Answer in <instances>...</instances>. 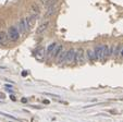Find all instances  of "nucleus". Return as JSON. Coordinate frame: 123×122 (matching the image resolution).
<instances>
[{"label":"nucleus","instance_id":"obj_1","mask_svg":"<svg viewBox=\"0 0 123 122\" xmlns=\"http://www.w3.org/2000/svg\"><path fill=\"white\" fill-rule=\"evenodd\" d=\"M8 36H9V39L12 42H18L20 38V30H18L15 26H11L8 30Z\"/></svg>","mask_w":123,"mask_h":122},{"label":"nucleus","instance_id":"obj_2","mask_svg":"<svg viewBox=\"0 0 123 122\" xmlns=\"http://www.w3.org/2000/svg\"><path fill=\"white\" fill-rule=\"evenodd\" d=\"M74 62L76 64H83L85 62V51L83 48H78L77 50H75V59Z\"/></svg>","mask_w":123,"mask_h":122},{"label":"nucleus","instance_id":"obj_3","mask_svg":"<svg viewBox=\"0 0 123 122\" xmlns=\"http://www.w3.org/2000/svg\"><path fill=\"white\" fill-rule=\"evenodd\" d=\"M49 24H50V21L49 20H47V21H45L44 23H41L39 26L37 27V30H36V34L37 35H41V34H44L47 30V28H48V26H49Z\"/></svg>","mask_w":123,"mask_h":122},{"label":"nucleus","instance_id":"obj_4","mask_svg":"<svg viewBox=\"0 0 123 122\" xmlns=\"http://www.w3.org/2000/svg\"><path fill=\"white\" fill-rule=\"evenodd\" d=\"M74 59H75V50L73 48L68 50V54H66V58H65V63L66 64H71L72 62H74Z\"/></svg>","mask_w":123,"mask_h":122},{"label":"nucleus","instance_id":"obj_5","mask_svg":"<svg viewBox=\"0 0 123 122\" xmlns=\"http://www.w3.org/2000/svg\"><path fill=\"white\" fill-rule=\"evenodd\" d=\"M56 12V3H50L49 6H47L45 13V19H49L51 15H53V13Z\"/></svg>","mask_w":123,"mask_h":122},{"label":"nucleus","instance_id":"obj_6","mask_svg":"<svg viewBox=\"0 0 123 122\" xmlns=\"http://www.w3.org/2000/svg\"><path fill=\"white\" fill-rule=\"evenodd\" d=\"M102 47L101 45L96 46L94 49V55H95V60H102Z\"/></svg>","mask_w":123,"mask_h":122},{"label":"nucleus","instance_id":"obj_7","mask_svg":"<svg viewBox=\"0 0 123 122\" xmlns=\"http://www.w3.org/2000/svg\"><path fill=\"white\" fill-rule=\"evenodd\" d=\"M19 28H20V33L24 34L25 32L29 30V27H27V24H26L25 19H21L19 22Z\"/></svg>","mask_w":123,"mask_h":122},{"label":"nucleus","instance_id":"obj_8","mask_svg":"<svg viewBox=\"0 0 123 122\" xmlns=\"http://www.w3.org/2000/svg\"><path fill=\"white\" fill-rule=\"evenodd\" d=\"M8 39H9L8 34H6L5 32H0V45L6 46L8 44Z\"/></svg>","mask_w":123,"mask_h":122},{"label":"nucleus","instance_id":"obj_9","mask_svg":"<svg viewBox=\"0 0 123 122\" xmlns=\"http://www.w3.org/2000/svg\"><path fill=\"white\" fill-rule=\"evenodd\" d=\"M66 54H68V50H62V51L60 52L59 56L57 57V59H58V63H59V64H61V63H63V62H65Z\"/></svg>","mask_w":123,"mask_h":122},{"label":"nucleus","instance_id":"obj_10","mask_svg":"<svg viewBox=\"0 0 123 122\" xmlns=\"http://www.w3.org/2000/svg\"><path fill=\"white\" fill-rule=\"evenodd\" d=\"M108 57H110V46L106 45L102 47V60H106Z\"/></svg>","mask_w":123,"mask_h":122},{"label":"nucleus","instance_id":"obj_11","mask_svg":"<svg viewBox=\"0 0 123 122\" xmlns=\"http://www.w3.org/2000/svg\"><path fill=\"white\" fill-rule=\"evenodd\" d=\"M25 21H26V24H27V27H29V30L34 26V23H35L36 20L31 15V17H26L25 18Z\"/></svg>","mask_w":123,"mask_h":122},{"label":"nucleus","instance_id":"obj_12","mask_svg":"<svg viewBox=\"0 0 123 122\" xmlns=\"http://www.w3.org/2000/svg\"><path fill=\"white\" fill-rule=\"evenodd\" d=\"M86 58L89 61H95V55H94V50L87 49L86 50Z\"/></svg>","mask_w":123,"mask_h":122},{"label":"nucleus","instance_id":"obj_13","mask_svg":"<svg viewBox=\"0 0 123 122\" xmlns=\"http://www.w3.org/2000/svg\"><path fill=\"white\" fill-rule=\"evenodd\" d=\"M62 50H63V46H62V45H58L57 48L54 49V51L52 52V56H53L54 58H57V57L60 55V52L62 51Z\"/></svg>","mask_w":123,"mask_h":122},{"label":"nucleus","instance_id":"obj_14","mask_svg":"<svg viewBox=\"0 0 123 122\" xmlns=\"http://www.w3.org/2000/svg\"><path fill=\"white\" fill-rule=\"evenodd\" d=\"M57 46H58L57 43H51V44L48 46V48H47V54H48V55L52 54V52L54 51V49L57 48Z\"/></svg>","mask_w":123,"mask_h":122},{"label":"nucleus","instance_id":"obj_15","mask_svg":"<svg viewBox=\"0 0 123 122\" xmlns=\"http://www.w3.org/2000/svg\"><path fill=\"white\" fill-rule=\"evenodd\" d=\"M44 56H45V51H44V48H39V49L36 51V58L39 59V60H41V59L44 58Z\"/></svg>","mask_w":123,"mask_h":122},{"label":"nucleus","instance_id":"obj_16","mask_svg":"<svg viewBox=\"0 0 123 122\" xmlns=\"http://www.w3.org/2000/svg\"><path fill=\"white\" fill-rule=\"evenodd\" d=\"M31 10H32V12L33 13H35V14H39L40 13V8L38 7V5H32V7H31Z\"/></svg>","mask_w":123,"mask_h":122},{"label":"nucleus","instance_id":"obj_17","mask_svg":"<svg viewBox=\"0 0 123 122\" xmlns=\"http://www.w3.org/2000/svg\"><path fill=\"white\" fill-rule=\"evenodd\" d=\"M120 52H121V46H120V45H118V46L116 47V51L113 52V55H114V56H117V55H119Z\"/></svg>","mask_w":123,"mask_h":122},{"label":"nucleus","instance_id":"obj_18","mask_svg":"<svg viewBox=\"0 0 123 122\" xmlns=\"http://www.w3.org/2000/svg\"><path fill=\"white\" fill-rule=\"evenodd\" d=\"M40 1H41V3H43V5H45L46 7H47V6L50 5V1H51V0H40Z\"/></svg>","mask_w":123,"mask_h":122},{"label":"nucleus","instance_id":"obj_19","mask_svg":"<svg viewBox=\"0 0 123 122\" xmlns=\"http://www.w3.org/2000/svg\"><path fill=\"white\" fill-rule=\"evenodd\" d=\"M0 113H1V115H3V116H6V117H8V118H10V119H17V118H15V117H13V116H10V115H6V113H3V112H0Z\"/></svg>","mask_w":123,"mask_h":122},{"label":"nucleus","instance_id":"obj_20","mask_svg":"<svg viewBox=\"0 0 123 122\" xmlns=\"http://www.w3.org/2000/svg\"><path fill=\"white\" fill-rule=\"evenodd\" d=\"M43 103H44V104H45V105H48V104H49V100H44V101H43Z\"/></svg>","mask_w":123,"mask_h":122},{"label":"nucleus","instance_id":"obj_21","mask_svg":"<svg viewBox=\"0 0 123 122\" xmlns=\"http://www.w3.org/2000/svg\"><path fill=\"white\" fill-rule=\"evenodd\" d=\"M120 54H121V56H122V57H123V49H122V50H121V52H120Z\"/></svg>","mask_w":123,"mask_h":122}]
</instances>
